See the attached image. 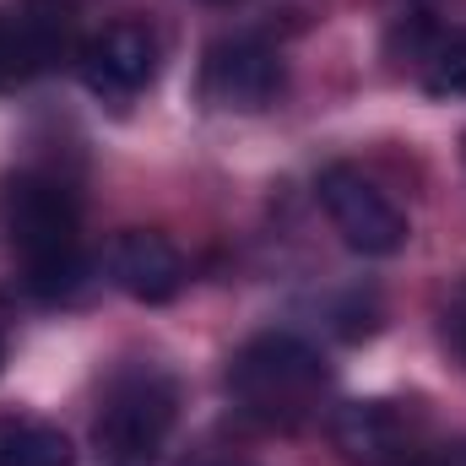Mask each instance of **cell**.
I'll list each match as a JSON object with an SVG mask.
<instances>
[{
	"label": "cell",
	"mask_w": 466,
	"mask_h": 466,
	"mask_svg": "<svg viewBox=\"0 0 466 466\" xmlns=\"http://www.w3.org/2000/svg\"><path fill=\"white\" fill-rule=\"evenodd\" d=\"M0 218L11 255L22 266V288L33 299H71L87 277V255H82V218L76 201L60 179L49 174H11L5 196H0Z\"/></svg>",
	"instance_id": "cell-1"
},
{
	"label": "cell",
	"mask_w": 466,
	"mask_h": 466,
	"mask_svg": "<svg viewBox=\"0 0 466 466\" xmlns=\"http://www.w3.org/2000/svg\"><path fill=\"white\" fill-rule=\"evenodd\" d=\"M331 385L326 358L293 331H260L228 363V396L233 407L266 429H293L304 423Z\"/></svg>",
	"instance_id": "cell-2"
},
{
	"label": "cell",
	"mask_w": 466,
	"mask_h": 466,
	"mask_svg": "<svg viewBox=\"0 0 466 466\" xmlns=\"http://www.w3.org/2000/svg\"><path fill=\"white\" fill-rule=\"evenodd\" d=\"M179 418V390L163 369L136 363L104 385V407L93 418V445L109 466H152L163 456Z\"/></svg>",
	"instance_id": "cell-3"
},
{
	"label": "cell",
	"mask_w": 466,
	"mask_h": 466,
	"mask_svg": "<svg viewBox=\"0 0 466 466\" xmlns=\"http://www.w3.org/2000/svg\"><path fill=\"white\" fill-rule=\"evenodd\" d=\"M320 207L331 218V228L342 233V244L358 255H396L407 244V218L401 207L352 163H331L320 168Z\"/></svg>",
	"instance_id": "cell-4"
},
{
	"label": "cell",
	"mask_w": 466,
	"mask_h": 466,
	"mask_svg": "<svg viewBox=\"0 0 466 466\" xmlns=\"http://www.w3.org/2000/svg\"><path fill=\"white\" fill-rule=\"evenodd\" d=\"M282 55L266 44V38H218L201 60V98L228 109V115H260L282 98Z\"/></svg>",
	"instance_id": "cell-5"
},
{
	"label": "cell",
	"mask_w": 466,
	"mask_h": 466,
	"mask_svg": "<svg viewBox=\"0 0 466 466\" xmlns=\"http://www.w3.org/2000/svg\"><path fill=\"white\" fill-rule=\"evenodd\" d=\"M76 44V5L71 0H16L0 16V87L33 82L55 71Z\"/></svg>",
	"instance_id": "cell-6"
},
{
	"label": "cell",
	"mask_w": 466,
	"mask_h": 466,
	"mask_svg": "<svg viewBox=\"0 0 466 466\" xmlns=\"http://www.w3.org/2000/svg\"><path fill=\"white\" fill-rule=\"evenodd\" d=\"M331 445L348 466H418L423 461V423L401 401H348L331 418Z\"/></svg>",
	"instance_id": "cell-7"
},
{
	"label": "cell",
	"mask_w": 466,
	"mask_h": 466,
	"mask_svg": "<svg viewBox=\"0 0 466 466\" xmlns=\"http://www.w3.org/2000/svg\"><path fill=\"white\" fill-rule=\"evenodd\" d=\"M76 71L98 98H136L157 76V38L141 22H109L76 44Z\"/></svg>",
	"instance_id": "cell-8"
},
{
	"label": "cell",
	"mask_w": 466,
	"mask_h": 466,
	"mask_svg": "<svg viewBox=\"0 0 466 466\" xmlns=\"http://www.w3.org/2000/svg\"><path fill=\"white\" fill-rule=\"evenodd\" d=\"M104 271H109V282H115L119 293L136 299V304H168V299H179V288H185V260H179V249L152 228L115 233L109 249H104Z\"/></svg>",
	"instance_id": "cell-9"
},
{
	"label": "cell",
	"mask_w": 466,
	"mask_h": 466,
	"mask_svg": "<svg viewBox=\"0 0 466 466\" xmlns=\"http://www.w3.org/2000/svg\"><path fill=\"white\" fill-rule=\"evenodd\" d=\"M0 466H76V451L44 418H0Z\"/></svg>",
	"instance_id": "cell-10"
},
{
	"label": "cell",
	"mask_w": 466,
	"mask_h": 466,
	"mask_svg": "<svg viewBox=\"0 0 466 466\" xmlns=\"http://www.w3.org/2000/svg\"><path fill=\"white\" fill-rule=\"evenodd\" d=\"M423 93L429 98H466V27L429 44V55H423Z\"/></svg>",
	"instance_id": "cell-11"
},
{
	"label": "cell",
	"mask_w": 466,
	"mask_h": 466,
	"mask_svg": "<svg viewBox=\"0 0 466 466\" xmlns=\"http://www.w3.org/2000/svg\"><path fill=\"white\" fill-rule=\"evenodd\" d=\"M456 348H461V358H466V320L456 326Z\"/></svg>",
	"instance_id": "cell-12"
},
{
	"label": "cell",
	"mask_w": 466,
	"mask_h": 466,
	"mask_svg": "<svg viewBox=\"0 0 466 466\" xmlns=\"http://www.w3.org/2000/svg\"><path fill=\"white\" fill-rule=\"evenodd\" d=\"M0 369H5V342H0Z\"/></svg>",
	"instance_id": "cell-13"
},
{
	"label": "cell",
	"mask_w": 466,
	"mask_h": 466,
	"mask_svg": "<svg viewBox=\"0 0 466 466\" xmlns=\"http://www.w3.org/2000/svg\"><path fill=\"white\" fill-rule=\"evenodd\" d=\"M207 5H228V0H207Z\"/></svg>",
	"instance_id": "cell-14"
},
{
	"label": "cell",
	"mask_w": 466,
	"mask_h": 466,
	"mask_svg": "<svg viewBox=\"0 0 466 466\" xmlns=\"http://www.w3.org/2000/svg\"><path fill=\"white\" fill-rule=\"evenodd\" d=\"M461 147H466V141H461Z\"/></svg>",
	"instance_id": "cell-15"
}]
</instances>
